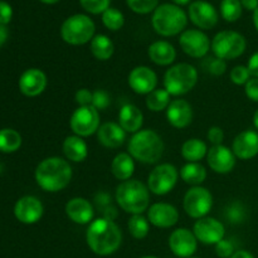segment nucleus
Wrapping results in <instances>:
<instances>
[{
	"label": "nucleus",
	"mask_w": 258,
	"mask_h": 258,
	"mask_svg": "<svg viewBox=\"0 0 258 258\" xmlns=\"http://www.w3.org/2000/svg\"><path fill=\"white\" fill-rule=\"evenodd\" d=\"M115 199L126 213L143 214L150 206V190L143 181L130 179L118 184Z\"/></svg>",
	"instance_id": "obj_4"
},
{
	"label": "nucleus",
	"mask_w": 258,
	"mask_h": 258,
	"mask_svg": "<svg viewBox=\"0 0 258 258\" xmlns=\"http://www.w3.org/2000/svg\"><path fill=\"white\" fill-rule=\"evenodd\" d=\"M102 23L108 30H120L125 24V17L120 10L116 8H108L105 13H102Z\"/></svg>",
	"instance_id": "obj_36"
},
{
	"label": "nucleus",
	"mask_w": 258,
	"mask_h": 258,
	"mask_svg": "<svg viewBox=\"0 0 258 258\" xmlns=\"http://www.w3.org/2000/svg\"><path fill=\"white\" fill-rule=\"evenodd\" d=\"M169 248L179 258H190L198 248V239L193 231L178 228L169 236Z\"/></svg>",
	"instance_id": "obj_14"
},
{
	"label": "nucleus",
	"mask_w": 258,
	"mask_h": 258,
	"mask_svg": "<svg viewBox=\"0 0 258 258\" xmlns=\"http://www.w3.org/2000/svg\"><path fill=\"white\" fill-rule=\"evenodd\" d=\"M207 140L212 144V146L222 145V143L224 140L223 128L219 127V126H212V127H209L208 133H207Z\"/></svg>",
	"instance_id": "obj_44"
},
{
	"label": "nucleus",
	"mask_w": 258,
	"mask_h": 258,
	"mask_svg": "<svg viewBox=\"0 0 258 258\" xmlns=\"http://www.w3.org/2000/svg\"><path fill=\"white\" fill-rule=\"evenodd\" d=\"M253 125H254V127L258 130V110L254 112V115H253Z\"/></svg>",
	"instance_id": "obj_54"
},
{
	"label": "nucleus",
	"mask_w": 258,
	"mask_h": 258,
	"mask_svg": "<svg viewBox=\"0 0 258 258\" xmlns=\"http://www.w3.org/2000/svg\"><path fill=\"white\" fill-rule=\"evenodd\" d=\"M236 155L226 145L212 146L207 154V163L209 168L217 174H228L236 166Z\"/></svg>",
	"instance_id": "obj_17"
},
{
	"label": "nucleus",
	"mask_w": 258,
	"mask_h": 258,
	"mask_svg": "<svg viewBox=\"0 0 258 258\" xmlns=\"http://www.w3.org/2000/svg\"><path fill=\"white\" fill-rule=\"evenodd\" d=\"M179 45L189 57L204 58L211 50L212 42L208 35L201 29H188L180 34Z\"/></svg>",
	"instance_id": "obj_12"
},
{
	"label": "nucleus",
	"mask_w": 258,
	"mask_h": 258,
	"mask_svg": "<svg viewBox=\"0 0 258 258\" xmlns=\"http://www.w3.org/2000/svg\"><path fill=\"white\" fill-rule=\"evenodd\" d=\"M63 154L72 163H82L88 156V145L83 138L77 135L67 136L63 141Z\"/></svg>",
	"instance_id": "obj_27"
},
{
	"label": "nucleus",
	"mask_w": 258,
	"mask_h": 258,
	"mask_svg": "<svg viewBox=\"0 0 258 258\" xmlns=\"http://www.w3.org/2000/svg\"><path fill=\"white\" fill-rule=\"evenodd\" d=\"M148 55L153 63L158 66H170L176 59V49L166 40H156L148 48Z\"/></svg>",
	"instance_id": "obj_26"
},
{
	"label": "nucleus",
	"mask_w": 258,
	"mask_h": 258,
	"mask_svg": "<svg viewBox=\"0 0 258 258\" xmlns=\"http://www.w3.org/2000/svg\"><path fill=\"white\" fill-rule=\"evenodd\" d=\"M148 219L150 224L158 228H170L174 227L179 221V212L173 204L154 203L148 209Z\"/></svg>",
	"instance_id": "obj_19"
},
{
	"label": "nucleus",
	"mask_w": 258,
	"mask_h": 258,
	"mask_svg": "<svg viewBox=\"0 0 258 258\" xmlns=\"http://www.w3.org/2000/svg\"><path fill=\"white\" fill-rule=\"evenodd\" d=\"M198 70L190 63H178L164 75V88L170 96H183L190 92L198 83Z\"/></svg>",
	"instance_id": "obj_6"
},
{
	"label": "nucleus",
	"mask_w": 258,
	"mask_h": 258,
	"mask_svg": "<svg viewBox=\"0 0 258 258\" xmlns=\"http://www.w3.org/2000/svg\"><path fill=\"white\" fill-rule=\"evenodd\" d=\"M178 179L179 171L173 164H159L149 174L148 188L155 196H165L175 188Z\"/></svg>",
	"instance_id": "obj_9"
},
{
	"label": "nucleus",
	"mask_w": 258,
	"mask_h": 258,
	"mask_svg": "<svg viewBox=\"0 0 258 258\" xmlns=\"http://www.w3.org/2000/svg\"><path fill=\"white\" fill-rule=\"evenodd\" d=\"M151 24L161 37H174L184 32L188 24V15L179 5L161 4L154 10Z\"/></svg>",
	"instance_id": "obj_5"
},
{
	"label": "nucleus",
	"mask_w": 258,
	"mask_h": 258,
	"mask_svg": "<svg viewBox=\"0 0 258 258\" xmlns=\"http://www.w3.org/2000/svg\"><path fill=\"white\" fill-rule=\"evenodd\" d=\"M193 233L196 234L197 239L201 243L216 246L226 236V228H224V224L217 218L204 217V218L197 219L193 226Z\"/></svg>",
	"instance_id": "obj_13"
},
{
	"label": "nucleus",
	"mask_w": 258,
	"mask_h": 258,
	"mask_svg": "<svg viewBox=\"0 0 258 258\" xmlns=\"http://www.w3.org/2000/svg\"><path fill=\"white\" fill-rule=\"evenodd\" d=\"M127 149L135 160L143 164H156L163 156L165 145L156 131L145 128L131 136Z\"/></svg>",
	"instance_id": "obj_3"
},
{
	"label": "nucleus",
	"mask_w": 258,
	"mask_h": 258,
	"mask_svg": "<svg viewBox=\"0 0 258 258\" xmlns=\"http://www.w3.org/2000/svg\"><path fill=\"white\" fill-rule=\"evenodd\" d=\"M188 17L196 27L204 30L216 27L219 19V14L216 8L211 3L204 0H197L189 5Z\"/></svg>",
	"instance_id": "obj_15"
},
{
	"label": "nucleus",
	"mask_w": 258,
	"mask_h": 258,
	"mask_svg": "<svg viewBox=\"0 0 258 258\" xmlns=\"http://www.w3.org/2000/svg\"><path fill=\"white\" fill-rule=\"evenodd\" d=\"M247 47L246 38L236 30H222L212 39L211 49L216 57L229 60L241 57Z\"/></svg>",
	"instance_id": "obj_8"
},
{
	"label": "nucleus",
	"mask_w": 258,
	"mask_h": 258,
	"mask_svg": "<svg viewBox=\"0 0 258 258\" xmlns=\"http://www.w3.org/2000/svg\"><path fill=\"white\" fill-rule=\"evenodd\" d=\"M100 121V112L93 106H78L70 118V127L73 135L88 138L93 134H97L101 126Z\"/></svg>",
	"instance_id": "obj_10"
},
{
	"label": "nucleus",
	"mask_w": 258,
	"mask_h": 258,
	"mask_svg": "<svg viewBox=\"0 0 258 258\" xmlns=\"http://www.w3.org/2000/svg\"><path fill=\"white\" fill-rule=\"evenodd\" d=\"M44 213L43 203L33 196H25L15 203L14 214L19 222L24 224H34L40 221Z\"/></svg>",
	"instance_id": "obj_18"
},
{
	"label": "nucleus",
	"mask_w": 258,
	"mask_h": 258,
	"mask_svg": "<svg viewBox=\"0 0 258 258\" xmlns=\"http://www.w3.org/2000/svg\"><path fill=\"white\" fill-rule=\"evenodd\" d=\"M141 258H159V257H156V256H144Z\"/></svg>",
	"instance_id": "obj_56"
},
{
	"label": "nucleus",
	"mask_w": 258,
	"mask_h": 258,
	"mask_svg": "<svg viewBox=\"0 0 258 258\" xmlns=\"http://www.w3.org/2000/svg\"><path fill=\"white\" fill-rule=\"evenodd\" d=\"M47 85V76L39 68H29L19 78V90L27 97L39 96L44 92Z\"/></svg>",
	"instance_id": "obj_20"
},
{
	"label": "nucleus",
	"mask_w": 258,
	"mask_h": 258,
	"mask_svg": "<svg viewBox=\"0 0 258 258\" xmlns=\"http://www.w3.org/2000/svg\"><path fill=\"white\" fill-rule=\"evenodd\" d=\"M232 151L236 158L241 160H249L258 155V133L246 130L239 133L232 144Z\"/></svg>",
	"instance_id": "obj_23"
},
{
	"label": "nucleus",
	"mask_w": 258,
	"mask_h": 258,
	"mask_svg": "<svg viewBox=\"0 0 258 258\" xmlns=\"http://www.w3.org/2000/svg\"><path fill=\"white\" fill-rule=\"evenodd\" d=\"M234 252V246L229 239L223 238L216 244V254L219 258H231Z\"/></svg>",
	"instance_id": "obj_43"
},
{
	"label": "nucleus",
	"mask_w": 258,
	"mask_h": 258,
	"mask_svg": "<svg viewBox=\"0 0 258 258\" xmlns=\"http://www.w3.org/2000/svg\"><path fill=\"white\" fill-rule=\"evenodd\" d=\"M190 258H197V257H190Z\"/></svg>",
	"instance_id": "obj_57"
},
{
	"label": "nucleus",
	"mask_w": 258,
	"mask_h": 258,
	"mask_svg": "<svg viewBox=\"0 0 258 258\" xmlns=\"http://www.w3.org/2000/svg\"><path fill=\"white\" fill-rule=\"evenodd\" d=\"M22 146V136L13 128L0 130V151L3 153H14Z\"/></svg>",
	"instance_id": "obj_33"
},
{
	"label": "nucleus",
	"mask_w": 258,
	"mask_h": 258,
	"mask_svg": "<svg viewBox=\"0 0 258 258\" xmlns=\"http://www.w3.org/2000/svg\"><path fill=\"white\" fill-rule=\"evenodd\" d=\"M64 212L68 218L76 224H90L95 217L92 203L82 197H75L66 203Z\"/></svg>",
	"instance_id": "obj_21"
},
{
	"label": "nucleus",
	"mask_w": 258,
	"mask_h": 258,
	"mask_svg": "<svg viewBox=\"0 0 258 258\" xmlns=\"http://www.w3.org/2000/svg\"><path fill=\"white\" fill-rule=\"evenodd\" d=\"M231 258H254L253 254L248 251H244V249H239V251H236L233 254H232Z\"/></svg>",
	"instance_id": "obj_50"
},
{
	"label": "nucleus",
	"mask_w": 258,
	"mask_h": 258,
	"mask_svg": "<svg viewBox=\"0 0 258 258\" xmlns=\"http://www.w3.org/2000/svg\"><path fill=\"white\" fill-rule=\"evenodd\" d=\"M202 67L209 75L222 76L227 71V60L221 59V58L216 57V55H213V57H206V59L202 63Z\"/></svg>",
	"instance_id": "obj_38"
},
{
	"label": "nucleus",
	"mask_w": 258,
	"mask_h": 258,
	"mask_svg": "<svg viewBox=\"0 0 258 258\" xmlns=\"http://www.w3.org/2000/svg\"><path fill=\"white\" fill-rule=\"evenodd\" d=\"M90 49L96 59L108 60L115 53V44L107 35L96 34L90 42Z\"/></svg>",
	"instance_id": "obj_30"
},
{
	"label": "nucleus",
	"mask_w": 258,
	"mask_h": 258,
	"mask_svg": "<svg viewBox=\"0 0 258 258\" xmlns=\"http://www.w3.org/2000/svg\"><path fill=\"white\" fill-rule=\"evenodd\" d=\"M171 2L175 3V5H179V7H180V5L189 4V2H190V0H171Z\"/></svg>",
	"instance_id": "obj_53"
},
{
	"label": "nucleus",
	"mask_w": 258,
	"mask_h": 258,
	"mask_svg": "<svg viewBox=\"0 0 258 258\" xmlns=\"http://www.w3.org/2000/svg\"><path fill=\"white\" fill-rule=\"evenodd\" d=\"M226 218L232 224H241L247 219V209L241 202H232L226 208Z\"/></svg>",
	"instance_id": "obj_37"
},
{
	"label": "nucleus",
	"mask_w": 258,
	"mask_h": 258,
	"mask_svg": "<svg viewBox=\"0 0 258 258\" xmlns=\"http://www.w3.org/2000/svg\"><path fill=\"white\" fill-rule=\"evenodd\" d=\"M118 123L126 133L136 134L143 127V111L133 103H126L121 107L120 112H118Z\"/></svg>",
	"instance_id": "obj_25"
},
{
	"label": "nucleus",
	"mask_w": 258,
	"mask_h": 258,
	"mask_svg": "<svg viewBox=\"0 0 258 258\" xmlns=\"http://www.w3.org/2000/svg\"><path fill=\"white\" fill-rule=\"evenodd\" d=\"M126 131L116 122H105L97 131V140L107 149H117L123 145L126 140Z\"/></svg>",
	"instance_id": "obj_24"
},
{
	"label": "nucleus",
	"mask_w": 258,
	"mask_h": 258,
	"mask_svg": "<svg viewBox=\"0 0 258 258\" xmlns=\"http://www.w3.org/2000/svg\"><path fill=\"white\" fill-rule=\"evenodd\" d=\"M83 9L91 14H102L110 8L111 0H80Z\"/></svg>",
	"instance_id": "obj_40"
},
{
	"label": "nucleus",
	"mask_w": 258,
	"mask_h": 258,
	"mask_svg": "<svg viewBox=\"0 0 258 258\" xmlns=\"http://www.w3.org/2000/svg\"><path fill=\"white\" fill-rule=\"evenodd\" d=\"M34 176L37 184L43 190L57 193L70 185L73 171L67 159L49 156L38 164Z\"/></svg>",
	"instance_id": "obj_2"
},
{
	"label": "nucleus",
	"mask_w": 258,
	"mask_h": 258,
	"mask_svg": "<svg viewBox=\"0 0 258 258\" xmlns=\"http://www.w3.org/2000/svg\"><path fill=\"white\" fill-rule=\"evenodd\" d=\"M208 150V146L203 140L193 138L184 141L180 153L184 160H186V163H199L202 159L207 158Z\"/></svg>",
	"instance_id": "obj_29"
},
{
	"label": "nucleus",
	"mask_w": 258,
	"mask_h": 258,
	"mask_svg": "<svg viewBox=\"0 0 258 258\" xmlns=\"http://www.w3.org/2000/svg\"><path fill=\"white\" fill-rule=\"evenodd\" d=\"M241 0H222L221 15L226 22L233 23L241 18L242 15Z\"/></svg>",
	"instance_id": "obj_35"
},
{
	"label": "nucleus",
	"mask_w": 258,
	"mask_h": 258,
	"mask_svg": "<svg viewBox=\"0 0 258 258\" xmlns=\"http://www.w3.org/2000/svg\"><path fill=\"white\" fill-rule=\"evenodd\" d=\"M253 24L256 27V29L258 30V8L253 12Z\"/></svg>",
	"instance_id": "obj_52"
},
{
	"label": "nucleus",
	"mask_w": 258,
	"mask_h": 258,
	"mask_svg": "<svg viewBox=\"0 0 258 258\" xmlns=\"http://www.w3.org/2000/svg\"><path fill=\"white\" fill-rule=\"evenodd\" d=\"M241 4L242 7L246 8L247 10H252V12H254V10L258 8V0H241Z\"/></svg>",
	"instance_id": "obj_49"
},
{
	"label": "nucleus",
	"mask_w": 258,
	"mask_h": 258,
	"mask_svg": "<svg viewBox=\"0 0 258 258\" xmlns=\"http://www.w3.org/2000/svg\"><path fill=\"white\" fill-rule=\"evenodd\" d=\"M42 3H44V4H55V3H58L59 0H40Z\"/></svg>",
	"instance_id": "obj_55"
},
{
	"label": "nucleus",
	"mask_w": 258,
	"mask_h": 258,
	"mask_svg": "<svg viewBox=\"0 0 258 258\" xmlns=\"http://www.w3.org/2000/svg\"><path fill=\"white\" fill-rule=\"evenodd\" d=\"M166 120L173 127L185 128L193 121V107L185 100H173L166 108Z\"/></svg>",
	"instance_id": "obj_22"
},
{
	"label": "nucleus",
	"mask_w": 258,
	"mask_h": 258,
	"mask_svg": "<svg viewBox=\"0 0 258 258\" xmlns=\"http://www.w3.org/2000/svg\"><path fill=\"white\" fill-rule=\"evenodd\" d=\"M95 23L85 14L71 15L60 27V37L71 45H83L90 43L95 37Z\"/></svg>",
	"instance_id": "obj_7"
},
{
	"label": "nucleus",
	"mask_w": 258,
	"mask_h": 258,
	"mask_svg": "<svg viewBox=\"0 0 258 258\" xmlns=\"http://www.w3.org/2000/svg\"><path fill=\"white\" fill-rule=\"evenodd\" d=\"M181 180L191 186H198L207 179V169L201 163H186L180 169Z\"/></svg>",
	"instance_id": "obj_31"
},
{
	"label": "nucleus",
	"mask_w": 258,
	"mask_h": 258,
	"mask_svg": "<svg viewBox=\"0 0 258 258\" xmlns=\"http://www.w3.org/2000/svg\"><path fill=\"white\" fill-rule=\"evenodd\" d=\"M111 173L117 180H130L135 173V159L128 153H118L111 163Z\"/></svg>",
	"instance_id": "obj_28"
},
{
	"label": "nucleus",
	"mask_w": 258,
	"mask_h": 258,
	"mask_svg": "<svg viewBox=\"0 0 258 258\" xmlns=\"http://www.w3.org/2000/svg\"><path fill=\"white\" fill-rule=\"evenodd\" d=\"M128 86L138 95H146L156 90L158 86V76L155 71L148 66H138L133 68L128 73Z\"/></svg>",
	"instance_id": "obj_16"
},
{
	"label": "nucleus",
	"mask_w": 258,
	"mask_h": 258,
	"mask_svg": "<svg viewBox=\"0 0 258 258\" xmlns=\"http://www.w3.org/2000/svg\"><path fill=\"white\" fill-rule=\"evenodd\" d=\"M213 207V196L204 186H191L183 199V208L189 217L201 219L208 216Z\"/></svg>",
	"instance_id": "obj_11"
},
{
	"label": "nucleus",
	"mask_w": 258,
	"mask_h": 258,
	"mask_svg": "<svg viewBox=\"0 0 258 258\" xmlns=\"http://www.w3.org/2000/svg\"><path fill=\"white\" fill-rule=\"evenodd\" d=\"M244 92L249 100L253 101V102H258V78L252 77L244 85Z\"/></svg>",
	"instance_id": "obj_46"
},
{
	"label": "nucleus",
	"mask_w": 258,
	"mask_h": 258,
	"mask_svg": "<svg viewBox=\"0 0 258 258\" xmlns=\"http://www.w3.org/2000/svg\"><path fill=\"white\" fill-rule=\"evenodd\" d=\"M111 100L110 96L106 91L103 90H96L93 92V98H92V106L96 108V110H106V108L110 106Z\"/></svg>",
	"instance_id": "obj_42"
},
{
	"label": "nucleus",
	"mask_w": 258,
	"mask_h": 258,
	"mask_svg": "<svg viewBox=\"0 0 258 258\" xmlns=\"http://www.w3.org/2000/svg\"><path fill=\"white\" fill-rule=\"evenodd\" d=\"M232 82L237 86H243L248 82L252 78L251 73H249L247 66H236L232 68L231 75H229Z\"/></svg>",
	"instance_id": "obj_41"
},
{
	"label": "nucleus",
	"mask_w": 258,
	"mask_h": 258,
	"mask_svg": "<svg viewBox=\"0 0 258 258\" xmlns=\"http://www.w3.org/2000/svg\"><path fill=\"white\" fill-rule=\"evenodd\" d=\"M86 242L91 251L97 256H110L120 248L122 243V232L113 219H93L86 232Z\"/></svg>",
	"instance_id": "obj_1"
},
{
	"label": "nucleus",
	"mask_w": 258,
	"mask_h": 258,
	"mask_svg": "<svg viewBox=\"0 0 258 258\" xmlns=\"http://www.w3.org/2000/svg\"><path fill=\"white\" fill-rule=\"evenodd\" d=\"M13 9L8 3L0 2V24L5 25L12 20Z\"/></svg>",
	"instance_id": "obj_47"
},
{
	"label": "nucleus",
	"mask_w": 258,
	"mask_h": 258,
	"mask_svg": "<svg viewBox=\"0 0 258 258\" xmlns=\"http://www.w3.org/2000/svg\"><path fill=\"white\" fill-rule=\"evenodd\" d=\"M93 92H91L88 88H80L75 95V101L80 107L82 106H92Z\"/></svg>",
	"instance_id": "obj_45"
},
{
	"label": "nucleus",
	"mask_w": 258,
	"mask_h": 258,
	"mask_svg": "<svg viewBox=\"0 0 258 258\" xmlns=\"http://www.w3.org/2000/svg\"><path fill=\"white\" fill-rule=\"evenodd\" d=\"M170 95L165 88H156L146 96V107L151 112H161L170 105Z\"/></svg>",
	"instance_id": "obj_32"
},
{
	"label": "nucleus",
	"mask_w": 258,
	"mask_h": 258,
	"mask_svg": "<svg viewBox=\"0 0 258 258\" xmlns=\"http://www.w3.org/2000/svg\"><path fill=\"white\" fill-rule=\"evenodd\" d=\"M127 228L135 239H144L150 232V222L143 214H133L127 222Z\"/></svg>",
	"instance_id": "obj_34"
},
{
	"label": "nucleus",
	"mask_w": 258,
	"mask_h": 258,
	"mask_svg": "<svg viewBox=\"0 0 258 258\" xmlns=\"http://www.w3.org/2000/svg\"><path fill=\"white\" fill-rule=\"evenodd\" d=\"M8 39V29L5 25L0 24V48L3 47V44H4L5 42H7Z\"/></svg>",
	"instance_id": "obj_51"
},
{
	"label": "nucleus",
	"mask_w": 258,
	"mask_h": 258,
	"mask_svg": "<svg viewBox=\"0 0 258 258\" xmlns=\"http://www.w3.org/2000/svg\"><path fill=\"white\" fill-rule=\"evenodd\" d=\"M249 73H251L252 77L258 78V52L253 53L251 55V58L248 59V64H247Z\"/></svg>",
	"instance_id": "obj_48"
},
{
	"label": "nucleus",
	"mask_w": 258,
	"mask_h": 258,
	"mask_svg": "<svg viewBox=\"0 0 258 258\" xmlns=\"http://www.w3.org/2000/svg\"><path fill=\"white\" fill-rule=\"evenodd\" d=\"M127 7L138 14H149L159 7V0H126Z\"/></svg>",
	"instance_id": "obj_39"
}]
</instances>
